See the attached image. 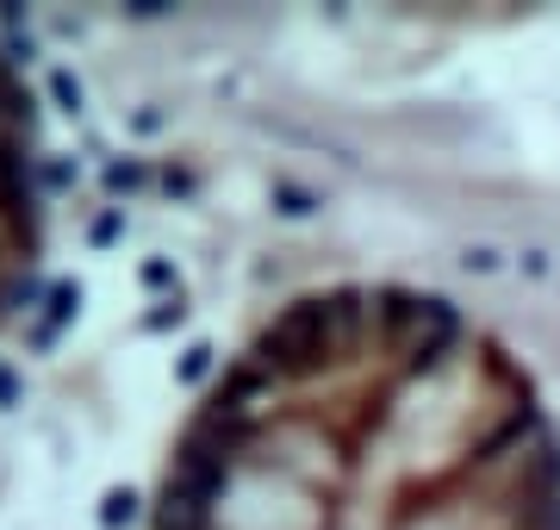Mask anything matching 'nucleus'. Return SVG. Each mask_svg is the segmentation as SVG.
<instances>
[{
  "mask_svg": "<svg viewBox=\"0 0 560 530\" xmlns=\"http://www.w3.org/2000/svg\"><path fill=\"white\" fill-rule=\"evenodd\" d=\"M361 300L355 293H330V300H300V307H287L275 325L261 331V344L249 362L268 375V381H300V375H318L324 362H337L349 356L361 337Z\"/></svg>",
  "mask_w": 560,
  "mask_h": 530,
  "instance_id": "f257e3e1",
  "label": "nucleus"
}]
</instances>
